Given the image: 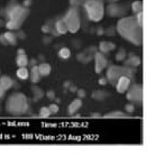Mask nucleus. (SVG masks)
<instances>
[{"label": "nucleus", "instance_id": "9b49d317", "mask_svg": "<svg viewBox=\"0 0 155 157\" xmlns=\"http://www.w3.org/2000/svg\"><path fill=\"white\" fill-rule=\"evenodd\" d=\"M82 107V100L80 99V98H77V99H74L71 103H70V106H69V108H67V111H69V114H71V116H73L74 113H77L78 111L80 110V108Z\"/></svg>", "mask_w": 155, "mask_h": 157}, {"label": "nucleus", "instance_id": "39448f33", "mask_svg": "<svg viewBox=\"0 0 155 157\" xmlns=\"http://www.w3.org/2000/svg\"><path fill=\"white\" fill-rule=\"evenodd\" d=\"M87 15L90 20L92 21H99L102 19L105 7L101 0H87L84 3Z\"/></svg>", "mask_w": 155, "mask_h": 157}, {"label": "nucleus", "instance_id": "2f4dec72", "mask_svg": "<svg viewBox=\"0 0 155 157\" xmlns=\"http://www.w3.org/2000/svg\"><path fill=\"white\" fill-rule=\"evenodd\" d=\"M77 94H78V98L82 99V98H84V96H86V91H84V90H82V89H80V90H77Z\"/></svg>", "mask_w": 155, "mask_h": 157}, {"label": "nucleus", "instance_id": "2eb2a0df", "mask_svg": "<svg viewBox=\"0 0 155 157\" xmlns=\"http://www.w3.org/2000/svg\"><path fill=\"white\" fill-rule=\"evenodd\" d=\"M115 48H116V45L110 42H101L99 44V49L101 53H109L110 51H112Z\"/></svg>", "mask_w": 155, "mask_h": 157}, {"label": "nucleus", "instance_id": "bb28decb", "mask_svg": "<svg viewBox=\"0 0 155 157\" xmlns=\"http://www.w3.org/2000/svg\"><path fill=\"white\" fill-rule=\"evenodd\" d=\"M49 116H52V114H51V111L48 109V107H42L41 110H39V117L47 118V117H49Z\"/></svg>", "mask_w": 155, "mask_h": 157}, {"label": "nucleus", "instance_id": "6e6552de", "mask_svg": "<svg viewBox=\"0 0 155 157\" xmlns=\"http://www.w3.org/2000/svg\"><path fill=\"white\" fill-rule=\"evenodd\" d=\"M93 60H94V72H96L97 74H100V73L107 67L108 61H107V59L105 57L104 53H101V52L94 53Z\"/></svg>", "mask_w": 155, "mask_h": 157}, {"label": "nucleus", "instance_id": "dca6fc26", "mask_svg": "<svg viewBox=\"0 0 155 157\" xmlns=\"http://www.w3.org/2000/svg\"><path fill=\"white\" fill-rule=\"evenodd\" d=\"M28 62H29V60H28V57H27L26 53H25V54H17V57H16V63H17V65H18L19 67L27 66V65H28Z\"/></svg>", "mask_w": 155, "mask_h": 157}, {"label": "nucleus", "instance_id": "473e14b6", "mask_svg": "<svg viewBox=\"0 0 155 157\" xmlns=\"http://www.w3.org/2000/svg\"><path fill=\"white\" fill-rule=\"evenodd\" d=\"M46 96L49 100H54L55 99V92L54 91H48V92H46Z\"/></svg>", "mask_w": 155, "mask_h": 157}, {"label": "nucleus", "instance_id": "4c0bfd02", "mask_svg": "<svg viewBox=\"0 0 155 157\" xmlns=\"http://www.w3.org/2000/svg\"><path fill=\"white\" fill-rule=\"evenodd\" d=\"M70 85H71V82H70V81H66V82L64 83V88H65V89H69Z\"/></svg>", "mask_w": 155, "mask_h": 157}, {"label": "nucleus", "instance_id": "37998d69", "mask_svg": "<svg viewBox=\"0 0 155 157\" xmlns=\"http://www.w3.org/2000/svg\"><path fill=\"white\" fill-rule=\"evenodd\" d=\"M109 2H116V1H118V0H108Z\"/></svg>", "mask_w": 155, "mask_h": 157}, {"label": "nucleus", "instance_id": "5701e85b", "mask_svg": "<svg viewBox=\"0 0 155 157\" xmlns=\"http://www.w3.org/2000/svg\"><path fill=\"white\" fill-rule=\"evenodd\" d=\"M108 14L110 16H118L120 14V8L115 5V3H111L108 7Z\"/></svg>", "mask_w": 155, "mask_h": 157}, {"label": "nucleus", "instance_id": "a878e982", "mask_svg": "<svg viewBox=\"0 0 155 157\" xmlns=\"http://www.w3.org/2000/svg\"><path fill=\"white\" fill-rule=\"evenodd\" d=\"M125 57H126V52H125V49L120 48V49L117 52V54H116L115 59H116V61L122 62V61H125Z\"/></svg>", "mask_w": 155, "mask_h": 157}, {"label": "nucleus", "instance_id": "a211bd4d", "mask_svg": "<svg viewBox=\"0 0 155 157\" xmlns=\"http://www.w3.org/2000/svg\"><path fill=\"white\" fill-rule=\"evenodd\" d=\"M3 36H5L8 44H10V45H16L17 44V36L13 31H7V33L3 34Z\"/></svg>", "mask_w": 155, "mask_h": 157}, {"label": "nucleus", "instance_id": "aec40b11", "mask_svg": "<svg viewBox=\"0 0 155 157\" xmlns=\"http://www.w3.org/2000/svg\"><path fill=\"white\" fill-rule=\"evenodd\" d=\"M55 28H56V31H57V34H66L67 33V27H66V24H65V21L64 20H59L57 23H56V25H55Z\"/></svg>", "mask_w": 155, "mask_h": 157}, {"label": "nucleus", "instance_id": "f3484780", "mask_svg": "<svg viewBox=\"0 0 155 157\" xmlns=\"http://www.w3.org/2000/svg\"><path fill=\"white\" fill-rule=\"evenodd\" d=\"M16 75H17V78H20V80H27L29 78V71H28V69L26 66L19 67L16 71Z\"/></svg>", "mask_w": 155, "mask_h": 157}, {"label": "nucleus", "instance_id": "c03bdc74", "mask_svg": "<svg viewBox=\"0 0 155 157\" xmlns=\"http://www.w3.org/2000/svg\"><path fill=\"white\" fill-rule=\"evenodd\" d=\"M0 73H1V71H0Z\"/></svg>", "mask_w": 155, "mask_h": 157}, {"label": "nucleus", "instance_id": "f03ea898", "mask_svg": "<svg viewBox=\"0 0 155 157\" xmlns=\"http://www.w3.org/2000/svg\"><path fill=\"white\" fill-rule=\"evenodd\" d=\"M28 110V100L24 93H11L6 101V111L10 116H23Z\"/></svg>", "mask_w": 155, "mask_h": 157}, {"label": "nucleus", "instance_id": "4be33fe9", "mask_svg": "<svg viewBox=\"0 0 155 157\" xmlns=\"http://www.w3.org/2000/svg\"><path fill=\"white\" fill-rule=\"evenodd\" d=\"M31 91H33V95H34V100L35 101H37V100H39V99H42L44 96V92L36 85L31 88Z\"/></svg>", "mask_w": 155, "mask_h": 157}, {"label": "nucleus", "instance_id": "58836bf2", "mask_svg": "<svg viewBox=\"0 0 155 157\" xmlns=\"http://www.w3.org/2000/svg\"><path fill=\"white\" fill-rule=\"evenodd\" d=\"M91 117H92V118H100V117H101V114H100V113H92V114H91Z\"/></svg>", "mask_w": 155, "mask_h": 157}, {"label": "nucleus", "instance_id": "393cba45", "mask_svg": "<svg viewBox=\"0 0 155 157\" xmlns=\"http://www.w3.org/2000/svg\"><path fill=\"white\" fill-rule=\"evenodd\" d=\"M132 9H133V11L136 13V14L143 11V2H142V1H135V2H133Z\"/></svg>", "mask_w": 155, "mask_h": 157}, {"label": "nucleus", "instance_id": "a19ab883", "mask_svg": "<svg viewBox=\"0 0 155 157\" xmlns=\"http://www.w3.org/2000/svg\"><path fill=\"white\" fill-rule=\"evenodd\" d=\"M31 0H25V2H24V5H25V6H29V5H31Z\"/></svg>", "mask_w": 155, "mask_h": 157}, {"label": "nucleus", "instance_id": "c85d7f7f", "mask_svg": "<svg viewBox=\"0 0 155 157\" xmlns=\"http://www.w3.org/2000/svg\"><path fill=\"white\" fill-rule=\"evenodd\" d=\"M125 111L128 112V113H133L135 111V106L133 103H128L125 106Z\"/></svg>", "mask_w": 155, "mask_h": 157}, {"label": "nucleus", "instance_id": "72a5a7b5", "mask_svg": "<svg viewBox=\"0 0 155 157\" xmlns=\"http://www.w3.org/2000/svg\"><path fill=\"white\" fill-rule=\"evenodd\" d=\"M98 83H99L100 85H106V84L108 83V80H107V78H100L99 81H98Z\"/></svg>", "mask_w": 155, "mask_h": 157}, {"label": "nucleus", "instance_id": "c756f323", "mask_svg": "<svg viewBox=\"0 0 155 157\" xmlns=\"http://www.w3.org/2000/svg\"><path fill=\"white\" fill-rule=\"evenodd\" d=\"M135 19H136L137 24L140 25V27H143V13H142V11H140V13H137V17H136Z\"/></svg>", "mask_w": 155, "mask_h": 157}, {"label": "nucleus", "instance_id": "e433bc0d", "mask_svg": "<svg viewBox=\"0 0 155 157\" xmlns=\"http://www.w3.org/2000/svg\"><path fill=\"white\" fill-rule=\"evenodd\" d=\"M5 92H6V91H5V90H3V89L0 86V101H1V99L5 96Z\"/></svg>", "mask_w": 155, "mask_h": 157}, {"label": "nucleus", "instance_id": "c9c22d12", "mask_svg": "<svg viewBox=\"0 0 155 157\" xmlns=\"http://www.w3.org/2000/svg\"><path fill=\"white\" fill-rule=\"evenodd\" d=\"M69 89H70V91H71V92H77V90H78L77 86H75L74 84H72V83H71V85L69 86Z\"/></svg>", "mask_w": 155, "mask_h": 157}, {"label": "nucleus", "instance_id": "ea45409f", "mask_svg": "<svg viewBox=\"0 0 155 157\" xmlns=\"http://www.w3.org/2000/svg\"><path fill=\"white\" fill-rule=\"evenodd\" d=\"M36 63H37V61H36V60H31V62H28V64H31V66H34V65H36Z\"/></svg>", "mask_w": 155, "mask_h": 157}, {"label": "nucleus", "instance_id": "9d476101", "mask_svg": "<svg viewBox=\"0 0 155 157\" xmlns=\"http://www.w3.org/2000/svg\"><path fill=\"white\" fill-rule=\"evenodd\" d=\"M0 86L5 91H8L9 89H11L14 86V80L9 78L8 75H2V77H0Z\"/></svg>", "mask_w": 155, "mask_h": 157}, {"label": "nucleus", "instance_id": "ddd939ff", "mask_svg": "<svg viewBox=\"0 0 155 157\" xmlns=\"http://www.w3.org/2000/svg\"><path fill=\"white\" fill-rule=\"evenodd\" d=\"M140 59L138 56H136V55H130V57L128 59V60H126L125 61V66H128V67H137V66H140Z\"/></svg>", "mask_w": 155, "mask_h": 157}, {"label": "nucleus", "instance_id": "cd10ccee", "mask_svg": "<svg viewBox=\"0 0 155 157\" xmlns=\"http://www.w3.org/2000/svg\"><path fill=\"white\" fill-rule=\"evenodd\" d=\"M48 109L51 111V114H56L59 112V106L55 104V103H52L48 106Z\"/></svg>", "mask_w": 155, "mask_h": 157}, {"label": "nucleus", "instance_id": "423d86ee", "mask_svg": "<svg viewBox=\"0 0 155 157\" xmlns=\"http://www.w3.org/2000/svg\"><path fill=\"white\" fill-rule=\"evenodd\" d=\"M66 24L67 31L70 33H77L80 28V18L78 14L77 8H71L63 19Z\"/></svg>", "mask_w": 155, "mask_h": 157}, {"label": "nucleus", "instance_id": "f704fd0d", "mask_svg": "<svg viewBox=\"0 0 155 157\" xmlns=\"http://www.w3.org/2000/svg\"><path fill=\"white\" fill-rule=\"evenodd\" d=\"M0 43H1V44H3V45H8V43H7V41H6V38H5V36H3V35H1V36H0Z\"/></svg>", "mask_w": 155, "mask_h": 157}, {"label": "nucleus", "instance_id": "b1692460", "mask_svg": "<svg viewBox=\"0 0 155 157\" xmlns=\"http://www.w3.org/2000/svg\"><path fill=\"white\" fill-rule=\"evenodd\" d=\"M59 56L63 60H67L71 56V51L67 47H63L59 51Z\"/></svg>", "mask_w": 155, "mask_h": 157}, {"label": "nucleus", "instance_id": "7c9ffc66", "mask_svg": "<svg viewBox=\"0 0 155 157\" xmlns=\"http://www.w3.org/2000/svg\"><path fill=\"white\" fill-rule=\"evenodd\" d=\"M87 0H70L72 6H79V5H84Z\"/></svg>", "mask_w": 155, "mask_h": 157}, {"label": "nucleus", "instance_id": "f8f14e48", "mask_svg": "<svg viewBox=\"0 0 155 157\" xmlns=\"http://www.w3.org/2000/svg\"><path fill=\"white\" fill-rule=\"evenodd\" d=\"M41 78H42V75L39 74L38 66H37V65L31 66V71H29V78H31V82H33L34 84H36V83H38V82L41 81Z\"/></svg>", "mask_w": 155, "mask_h": 157}, {"label": "nucleus", "instance_id": "f257e3e1", "mask_svg": "<svg viewBox=\"0 0 155 157\" xmlns=\"http://www.w3.org/2000/svg\"><path fill=\"white\" fill-rule=\"evenodd\" d=\"M118 33L134 45L140 46L143 44V27L137 24L134 17H126L117 24Z\"/></svg>", "mask_w": 155, "mask_h": 157}, {"label": "nucleus", "instance_id": "4468645a", "mask_svg": "<svg viewBox=\"0 0 155 157\" xmlns=\"http://www.w3.org/2000/svg\"><path fill=\"white\" fill-rule=\"evenodd\" d=\"M37 66H38L39 74H41L42 77H48V75H49V73H51V71H52V67H51V65H49L48 63H41V64L37 65Z\"/></svg>", "mask_w": 155, "mask_h": 157}, {"label": "nucleus", "instance_id": "6ab92c4d", "mask_svg": "<svg viewBox=\"0 0 155 157\" xmlns=\"http://www.w3.org/2000/svg\"><path fill=\"white\" fill-rule=\"evenodd\" d=\"M105 118H126L127 114L123 112V111H119V110H116V111H111L109 113H106L104 116Z\"/></svg>", "mask_w": 155, "mask_h": 157}, {"label": "nucleus", "instance_id": "79ce46f5", "mask_svg": "<svg viewBox=\"0 0 155 157\" xmlns=\"http://www.w3.org/2000/svg\"><path fill=\"white\" fill-rule=\"evenodd\" d=\"M18 54H25V51H24V49H19V51H18Z\"/></svg>", "mask_w": 155, "mask_h": 157}, {"label": "nucleus", "instance_id": "0eeeda50", "mask_svg": "<svg viewBox=\"0 0 155 157\" xmlns=\"http://www.w3.org/2000/svg\"><path fill=\"white\" fill-rule=\"evenodd\" d=\"M126 92H127L126 96L128 101L137 102V103L143 102V86L140 84H133V85L130 84V86Z\"/></svg>", "mask_w": 155, "mask_h": 157}, {"label": "nucleus", "instance_id": "7ed1b4c3", "mask_svg": "<svg viewBox=\"0 0 155 157\" xmlns=\"http://www.w3.org/2000/svg\"><path fill=\"white\" fill-rule=\"evenodd\" d=\"M28 15V10L21 6H14L9 9L8 11V17H9V20L8 23L6 24L7 28L8 29H18L21 25H23V21L25 20V18Z\"/></svg>", "mask_w": 155, "mask_h": 157}, {"label": "nucleus", "instance_id": "1a4fd4ad", "mask_svg": "<svg viewBox=\"0 0 155 157\" xmlns=\"http://www.w3.org/2000/svg\"><path fill=\"white\" fill-rule=\"evenodd\" d=\"M130 84H132L130 78H128L126 75H123V77H120L118 78V81H117L115 86H116V90H117L118 93H125L128 90V88L130 86Z\"/></svg>", "mask_w": 155, "mask_h": 157}, {"label": "nucleus", "instance_id": "20e7f679", "mask_svg": "<svg viewBox=\"0 0 155 157\" xmlns=\"http://www.w3.org/2000/svg\"><path fill=\"white\" fill-rule=\"evenodd\" d=\"M106 78L108 80V82L111 85H116L118 78L123 75H126L128 78H133L134 75V71L132 67H128V66H118V65H111L107 69V73H106Z\"/></svg>", "mask_w": 155, "mask_h": 157}, {"label": "nucleus", "instance_id": "412c9836", "mask_svg": "<svg viewBox=\"0 0 155 157\" xmlns=\"http://www.w3.org/2000/svg\"><path fill=\"white\" fill-rule=\"evenodd\" d=\"M91 96H92L94 100H99V101H101V100H104V99H106V98L108 96V93H107L106 91L98 90V91H93L92 94H91Z\"/></svg>", "mask_w": 155, "mask_h": 157}]
</instances>
